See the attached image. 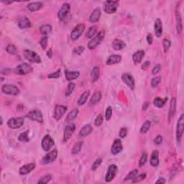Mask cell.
Instances as JSON below:
<instances>
[{
    "instance_id": "cell-37",
    "label": "cell",
    "mask_w": 184,
    "mask_h": 184,
    "mask_svg": "<svg viewBox=\"0 0 184 184\" xmlns=\"http://www.w3.org/2000/svg\"><path fill=\"white\" fill-rule=\"evenodd\" d=\"M83 144V141H79V142L75 143V145L72 148L71 153H72L73 155H77L78 153H79V152H80L81 150V148H82Z\"/></svg>"
},
{
    "instance_id": "cell-15",
    "label": "cell",
    "mask_w": 184,
    "mask_h": 184,
    "mask_svg": "<svg viewBox=\"0 0 184 184\" xmlns=\"http://www.w3.org/2000/svg\"><path fill=\"white\" fill-rule=\"evenodd\" d=\"M117 166L114 164L110 165L108 167L107 174L105 175L106 182H111L112 180L116 176V173H117Z\"/></svg>"
},
{
    "instance_id": "cell-31",
    "label": "cell",
    "mask_w": 184,
    "mask_h": 184,
    "mask_svg": "<svg viewBox=\"0 0 184 184\" xmlns=\"http://www.w3.org/2000/svg\"><path fill=\"white\" fill-rule=\"evenodd\" d=\"M150 165L153 167H157L159 165V153L157 150H154L151 155Z\"/></svg>"
},
{
    "instance_id": "cell-20",
    "label": "cell",
    "mask_w": 184,
    "mask_h": 184,
    "mask_svg": "<svg viewBox=\"0 0 184 184\" xmlns=\"http://www.w3.org/2000/svg\"><path fill=\"white\" fill-rule=\"evenodd\" d=\"M36 165L34 163H29L22 166L19 170V173L20 175H27L35 168Z\"/></svg>"
},
{
    "instance_id": "cell-43",
    "label": "cell",
    "mask_w": 184,
    "mask_h": 184,
    "mask_svg": "<svg viewBox=\"0 0 184 184\" xmlns=\"http://www.w3.org/2000/svg\"><path fill=\"white\" fill-rule=\"evenodd\" d=\"M147 160H148V154L147 153H143L142 155H141V157L139 160V166L140 167H142L145 165V163H147Z\"/></svg>"
},
{
    "instance_id": "cell-64",
    "label": "cell",
    "mask_w": 184,
    "mask_h": 184,
    "mask_svg": "<svg viewBox=\"0 0 184 184\" xmlns=\"http://www.w3.org/2000/svg\"><path fill=\"white\" fill-rule=\"evenodd\" d=\"M2 124H3V118L2 116H1V125H2Z\"/></svg>"
},
{
    "instance_id": "cell-32",
    "label": "cell",
    "mask_w": 184,
    "mask_h": 184,
    "mask_svg": "<svg viewBox=\"0 0 184 184\" xmlns=\"http://www.w3.org/2000/svg\"><path fill=\"white\" fill-rule=\"evenodd\" d=\"M99 75H100V70L98 66H94L92 69L91 72V81L92 82H96L98 81V79H99Z\"/></svg>"
},
{
    "instance_id": "cell-16",
    "label": "cell",
    "mask_w": 184,
    "mask_h": 184,
    "mask_svg": "<svg viewBox=\"0 0 184 184\" xmlns=\"http://www.w3.org/2000/svg\"><path fill=\"white\" fill-rule=\"evenodd\" d=\"M71 10V5L70 4L68 3H64L63 5L61 6V7L59 9V11L58 12V19L62 21L66 17V16L68 15V14L69 13Z\"/></svg>"
},
{
    "instance_id": "cell-1",
    "label": "cell",
    "mask_w": 184,
    "mask_h": 184,
    "mask_svg": "<svg viewBox=\"0 0 184 184\" xmlns=\"http://www.w3.org/2000/svg\"><path fill=\"white\" fill-rule=\"evenodd\" d=\"M104 37H105V32L103 31V30H101V31L98 32L94 38H92L91 40H89V43H88V48L91 50H94V49L97 48L98 46H99V45L101 44V42L103 41Z\"/></svg>"
},
{
    "instance_id": "cell-8",
    "label": "cell",
    "mask_w": 184,
    "mask_h": 184,
    "mask_svg": "<svg viewBox=\"0 0 184 184\" xmlns=\"http://www.w3.org/2000/svg\"><path fill=\"white\" fill-rule=\"evenodd\" d=\"M24 120L23 117H12L7 121V126L11 129H19L23 126Z\"/></svg>"
},
{
    "instance_id": "cell-61",
    "label": "cell",
    "mask_w": 184,
    "mask_h": 184,
    "mask_svg": "<svg viewBox=\"0 0 184 184\" xmlns=\"http://www.w3.org/2000/svg\"><path fill=\"white\" fill-rule=\"evenodd\" d=\"M46 55H47V56H48L49 58H52V56H53V50H52V48H50L48 51H47V52H46Z\"/></svg>"
},
{
    "instance_id": "cell-9",
    "label": "cell",
    "mask_w": 184,
    "mask_h": 184,
    "mask_svg": "<svg viewBox=\"0 0 184 184\" xmlns=\"http://www.w3.org/2000/svg\"><path fill=\"white\" fill-rule=\"evenodd\" d=\"M55 142L53 139L52 138V137L49 134H46L44 136V138H42L41 142V146L42 150L46 152H48L50 150V149L54 146Z\"/></svg>"
},
{
    "instance_id": "cell-48",
    "label": "cell",
    "mask_w": 184,
    "mask_h": 184,
    "mask_svg": "<svg viewBox=\"0 0 184 184\" xmlns=\"http://www.w3.org/2000/svg\"><path fill=\"white\" fill-rule=\"evenodd\" d=\"M48 38L47 36L42 37L40 41V45L41 46L42 50H46L47 46H48Z\"/></svg>"
},
{
    "instance_id": "cell-4",
    "label": "cell",
    "mask_w": 184,
    "mask_h": 184,
    "mask_svg": "<svg viewBox=\"0 0 184 184\" xmlns=\"http://www.w3.org/2000/svg\"><path fill=\"white\" fill-rule=\"evenodd\" d=\"M2 91L5 94L11 96H17L20 93L19 88L13 84H4L2 86Z\"/></svg>"
},
{
    "instance_id": "cell-35",
    "label": "cell",
    "mask_w": 184,
    "mask_h": 184,
    "mask_svg": "<svg viewBox=\"0 0 184 184\" xmlns=\"http://www.w3.org/2000/svg\"><path fill=\"white\" fill-rule=\"evenodd\" d=\"M78 114H79V109H78L77 108L73 109L72 111L67 115L66 118H65V122H68L73 121V120H74L75 118L77 117Z\"/></svg>"
},
{
    "instance_id": "cell-28",
    "label": "cell",
    "mask_w": 184,
    "mask_h": 184,
    "mask_svg": "<svg viewBox=\"0 0 184 184\" xmlns=\"http://www.w3.org/2000/svg\"><path fill=\"white\" fill-rule=\"evenodd\" d=\"M42 6H43V3L41 2H32L28 4L27 8L30 12H34L41 9Z\"/></svg>"
},
{
    "instance_id": "cell-23",
    "label": "cell",
    "mask_w": 184,
    "mask_h": 184,
    "mask_svg": "<svg viewBox=\"0 0 184 184\" xmlns=\"http://www.w3.org/2000/svg\"><path fill=\"white\" fill-rule=\"evenodd\" d=\"M122 61V56L120 55H111L108 57V58L107 59V61H106V64L108 65H114V64H117L121 62Z\"/></svg>"
},
{
    "instance_id": "cell-51",
    "label": "cell",
    "mask_w": 184,
    "mask_h": 184,
    "mask_svg": "<svg viewBox=\"0 0 184 184\" xmlns=\"http://www.w3.org/2000/svg\"><path fill=\"white\" fill-rule=\"evenodd\" d=\"M112 107H108L106 109L105 112V119L107 121H109V120L112 118Z\"/></svg>"
},
{
    "instance_id": "cell-46",
    "label": "cell",
    "mask_w": 184,
    "mask_h": 184,
    "mask_svg": "<svg viewBox=\"0 0 184 184\" xmlns=\"http://www.w3.org/2000/svg\"><path fill=\"white\" fill-rule=\"evenodd\" d=\"M163 46L164 49V52L167 53L171 46V42L168 39H164L163 41Z\"/></svg>"
},
{
    "instance_id": "cell-3",
    "label": "cell",
    "mask_w": 184,
    "mask_h": 184,
    "mask_svg": "<svg viewBox=\"0 0 184 184\" xmlns=\"http://www.w3.org/2000/svg\"><path fill=\"white\" fill-rule=\"evenodd\" d=\"M23 56L26 60L29 62L35 63H41V58L39 56L38 53H36L35 51L30 50L29 49H26L23 52Z\"/></svg>"
},
{
    "instance_id": "cell-10",
    "label": "cell",
    "mask_w": 184,
    "mask_h": 184,
    "mask_svg": "<svg viewBox=\"0 0 184 184\" xmlns=\"http://www.w3.org/2000/svg\"><path fill=\"white\" fill-rule=\"evenodd\" d=\"M122 80L131 90H134L135 87V81L134 77L129 73H123L122 75Z\"/></svg>"
},
{
    "instance_id": "cell-57",
    "label": "cell",
    "mask_w": 184,
    "mask_h": 184,
    "mask_svg": "<svg viewBox=\"0 0 184 184\" xmlns=\"http://www.w3.org/2000/svg\"><path fill=\"white\" fill-rule=\"evenodd\" d=\"M163 141V137L161 135H157L156 138H155V140H154V142L155 145H161L162 144Z\"/></svg>"
},
{
    "instance_id": "cell-40",
    "label": "cell",
    "mask_w": 184,
    "mask_h": 184,
    "mask_svg": "<svg viewBox=\"0 0 184 184\" xmlns=\"http://www.w3.org/2000/svg\"><path fill=\"white\" fill-rule=\"evenodd\" d=\"M138 174H139L138 170L137 169L132 170V171H131L130 172L126 175L125 178H124V181H130V180H133L134 178H136V176Z\"/></svg>"
},
{
    "instance_id": "cell-55",
    "label": "cell",
    "mask_w": 184,
    "mask_h": 184,
    "mask_svg": "<svg viewBox=\"0 0 184 184\" xmlns=\"http://www.w3.org/2000/svg\"><path fill=\"white\" fill-rule=\"evenodd\" d=\"M127 135V129L126 127H122L120 130L119 136L120 138H124Z\"/></svg>"
},
{
    "instance_id": "cell-13",
    "label": "cell",
    "mask_w": 184,
    "mask_h": 184,
    "mask_svg": "<svg viewBox=\"0 0 184 184\" xmlns=\"http://www.w3.org/2000/svg\"><path fill=\"white\" fill-rule=\"evenodd\" d=\"M67 111V107L63 105H56L55 107L54 112H53V117L56 121H59L61 120L63 115L65 114Z\"/></svg>"
},
{
    "instance_id": "cell-52",
    "label": "cell",
    "mask_w": 184,
    "mask_h": 184,
    "mask_svg": "<svg viewBox=\"0 0 184 184\" xmlns=\"http://www.w3.org/2000/svg\"><path fill=\"white\" fill-rule=\"evenodd\" d=\"M103 120H104L103 115H102V114H99L95 120V122H94L95 125L97 127H100L102 124V123H103Z\"/></svg>"
},
{
    "instance_id": "cell-60",
    "label": "cell",
    "mask_w": 184,
    "mask_h": 184,
    "mask_svg": "<svg viewBox=\"0 0 184 184\" xmlns=\"http://www.w3.org/2000/svg\"><path fill=\"white\" fill-rule=\"evenodd\" d=\"M149 105H150V104H149V102H148V101L145 102V103L143 104L142 108L143 111H146V110L148 109V107H149Z\"/></svg>"
},
{
    "instance_id": "cell-30",
    "label": "cell",
    "mask_w": 184,
    "mask_h": 184,
    "mask_svg": "<svg viewBox=\"0 0 184 184\" xmlns=\"http://www.w3.org/2000/svg\"><path fill=\"white\" fill-rule=\"evenodd\" d=\"M101 99V93L100 91H95L94 94L92 95L89 101V105L94 106L99 103Z\"/></svg>"
},
{
    "instance_id": "cell-11",
    "label": "cell",
    "mask_w": 184,
    "mask_h": 184,
    "mask_svg": "<svg viewBox=\"0 0 184 184\" xmlns=\"http://www.w3.org/2000/svg\"><path fill=\"white\" fill-rule=\"evenodd\" d=\"M183 127H184V114H182L180 116L179 119L178 120V122H177L176 140L178 142H180L182 136H183Z\"/></svg>"
},
{
    "instance_id": "cell-58",
    "label": "cell",
    "mask_w": 184,
    "mask_h": 184,
    "mask_svg": "<svg viewBox=\"0 0 184 184\" xmlns=\"http://www.w3.org/2000/svg\"><path fill=\"white\" fill-rule=\"evenodd\" d=\"M146 40H147V42H148V45H152L153 44V36L152 34H148V35H147V38H146Z\"/></svg>"
},
{
    "instance_id": "cell-53",
    "label": "cell",
    "mask_w": 184,
    "mask_h": 184,
    "mask_svg": "<svg viewBox=\"0 0 184 184\" xmlns=\"http://www.w3.org/2000/svg\"><path fill=\"white\" fill-rule=\"evenodd\" d=\"M147 176L146 173H142V174H140V175H138L136 176V178H134L132 180V182L133 183H137V182H140L144 180L145 178Z\"/></svg>"
},
{
    "instance_id": "cell-5",
    "label": "cell",
    "mask_w": 184,
    "mask_h": 184,
    "mask_svg": "<svg viewBox=\"0 0 184 184\" xmlns=\"http://www.w3.org/2000/svg\"><path fill=\"white\" fill-rule=\"evenodd\" d=\"M119 4V1H106L104 4V11L107 14L115 13Z\"/></svg>"
},
{
    "instance_id": "cell-21",
    "label": "cell",
    "mask_w": 184,
    "mask_h": 184,
    "mask_svg": "<svg viewBox=\"0 0 184 184\" xmlns=\"http://www.w3.org/2000/svg\"><path fill=\"white\" fill-rule=\"evenodd\" d=\"M101 9L99 8H96V9L93 10V12H91V15L89 16V22H92V23H95V22H99L100 17H101Z\"/></svg>"
},
{
    "instance_id": "cell-25",
    "label": "cell",
    "mask_w": 184,
    "mask_h": 184,
    "mask_svg": "<svg viewBox=\"0 0 184 184\" xmlns=\"http://www.w3.org/2000/svg\"><path fill=\"white\" fill-rule=\"evenodd\" d=\"M80 75V72L79 71H71L66 70L65 71V79L68 81H71L75 80Z\"/></svg>"
},
{
    "instance_id": "cell-24",
    "label": "cell",
    "mask_w": 184,
    "mask_h": 184,
    "mask_svg": "<svg viewBox=\"0 0 184 184\" xmlns=\"http://www.w3.org/2000/svg\"><path fill=\"white\" fill-rule=\"evenodd\" d=\"M145 55V53L142 50H138L134 53L133 56H132V61H133L134 64L137 65L139 64V63H141L143 58H144Z\"/></svg>"
},
{
    "instance_id": "cell-56",
    "label": "cell",
    "mask_w": 184,
    "mask_h": 184,
    "mask_svg": "<svg viewBox=\"0 0 184 184\" xmlns=\"http://www.w3.org/2000/svg\"><path fill=\"white\" fill-rule=\"evenodd\" d=\"M161 70V65L160 64H157L155 65L154 67H153V68L152 69V74L153 75H157V73L160 72Z\"/></svg>"
},
{
    "instance_id": "cell-63",
    "label": "cell",
    "mask_w": 184,
    "mask_h": 184,
    "mask_svg": "<svg viewBox=\"0 0 184 184\" xmlns=\"http://www.w3.org/2000/svg\"><path fill=\"white\" fill-rule=\"evenodd\" d=\"M3 3H5V4H12V2H3Z\"/></svg>"
},
{
    "instance_id": "cell-45",
    "label": "cell",
    "mask_w": 184,
    "mask_h": 184,
    "mask_svg": "<svg viewBox=\"0 0 184 184\" xmlns=\"http://www.w3.org/2000/svg\"><path fill=\"white\" fill-rule=\"evenodd\" d=\"M161 82V77L160 76H155L151 80V86L153 88H156L157 86L160 84Z\"/></svg>"
},
{
    "instance_id": "cell-18",
    "label": "cell",
    "mask_w": 184,
    "mask_h": 184,
    "mask_svg": "<svg viewBox=\"0 0 184 184\" xmlns=\"http://www.w3.org/2000/svg\"><path fill=\"white\" fill-rule=\"evenodd\" d=\"M17 25L20 29L24 30V29H27V28H31L32 23L29 18H28L26 16H23V17H20V19L18 20Z\"/></svg>"
},
{
    "instance_id": "cell-14",
    "label": "cell",
    "mask_w": 184,
    "mask_h": 184,
    "mask_svg": "<svg viewBox=\"0 0 184 184\" xmlns=\"http://www.w3.org/2000/svg\"><path fill=\"white\" fill-rule=\"evenodd\" d=\"M75 130V125L74 124H70L65 126L64 129V132H63V142H66L69 139L71 138L73 132Z\"/></svg>"
},
{
    "instance_id": "cell-42",
    "label": "cell",
    "mask_w": 184,
    "mask_h": 184,
    "mask_svg": "<svg viewBox=\"0 0 184 184\" xmlns=\"http://www.w3.org/2000/svg\"><path fill=\"white\" fill-rule=\"evenodd\" d=\"M6 50H7L8 53L11 55H15L17 53V49L15 45L9 44L7 46V48H6Z\"/></svg>"
},
{
    "instance_id": "cell-22",
    "label": "cell",
    "mask_w": 184,
    "mask_h": 184,
    "mask_svg": "<svg viewBox=\"0 0 184 184\" xmlns=\"http://www.w3.org/2000/svg\"><path fill=\"white\" fill-rule=\"evenodd\" d=\"M154 30H155V35H156L157 38H160L163 35V24H162V21H161L160 19H157L155 21V24H154Z\"/></svg>"
},
{
    "instance_id": "cell-34",
    "label": "cell",
    "mask_w": 184,
    "mask_h": 184,
    "mask_svg": "<svg viewBox=\"0 0 184 184\" xmlns=\"http://www.w3.org/2000/svg\"><path fill=\"white\" fill-rule=\"evenodd\" d=\"M52 29L53 28L50 24H42L41 27L40 28V32L42 35L47 36L48 35L51 33Z\"/></svg>"
},
{
    "instance_id": "cell-33",
    "label": "cell",
    "mask_w": 184,
    "mask_h": 184,
    "mask_svg": "<svg viewBox=\"0 0 184 184\" xmlns=\"http://www.w3.org/2000/svg\"><path fill=\"white\" fill-rule=\"evenodd\" d=\"M167 101V97H165L164 99H161L160 97H156L153 100V104H154L155 107L157 108H162L166 104Z\"/></svg>"
},
{
    "instance_id": "cell-62",
    "label": "cell",
    "mask_w": 184,
    "mask_h": 184,
    "mask_svg": "<svg viewBox=\"0 0 184 184\" xmlns=\"http://www.w3.org/2000/svg\"><path fill=\"white\" fill-rule=\"evenodd\" d=\"M165 182H166V181H165V179L164 178H159L158 180H157V181H156V182H155V183H161V184H163V183H165Z\"/></svg>"
},
{
    "instance_id": "cell-7",
    "label": "cell",
    "mask_w": 184,
    "mask_h": 184,
    "mask_svg": "<svg viewBox=\"0 0 184 184\" xmlns=\"http://www.w3.org/2000/svg\"><path fill=\"white\" fill-rule=\"evenodd\" d=\"M85 30V24L83 23L77 24L75 27L73 28L71 33V39L73 41H76V40L81 36L83 32Z\"/></svg>"
},
{
    "instance_id": "cell-2",
    "label": "cell",
    "mask_w": 184,
    "mask_h": 184,
    "mask_svg": "<svg viewBox=\"0 0 184 184\" xmlns=\"http://www.w3.org/2000/svg\"><path fill=\"white\" fill-rule=\"evenodd\" d=\"M33 71L32 65L28 63H22L18 65L15 69V73L19 75H24L29 74Z\"/></svg>"
},
{
    "instance_id": "cell-41",
    "label": "cell",
    "mask_w": 184,
    "mask_h": 184,
    "mask_svg": "<svg viewBox=\"0 0 184 184\" xmlns=\"http://www.w3.org/2000/svg\"><path fill=\"white\" fill-rule=\"evenodd\" d=\"M150 125L151 123L149 120H147L142 124V127L140 128V133L141 134H146L147 132H148V130H150Z\"/></svg>"
},
{
    "instance_id": "cell-39",
    "label": "cell",
    "mask_w": 184,
    "mask_h": 184,
    "mask_svg": "<svg viewBox=\"0 0 184 184\" xmlns=\"http://www.w3.org/2000/svg\"><path fill=\"white\" fill-rule=\"evenodd\" d=\"M28 134H29V131L28 130L24 131V132H22V133L20 134L19 137H18V140L22 142H28L30 140Z\"/></svg>"
},
{
    "instance_id": "cell-54",
    "label": "cell",
    "mask_w": 184,
    "mask_h": 184,
    "mask_svg": "<svg viewBox=\"0 0 184 184\" xmlns=\"http://www.w3.org/2000/svg\"><path fill=\"white\" fill-rule=\"evenodd\" d=\"M61 71L60 69H58V71H56V72L48 74V79H58V78L61 76Z\"/></svg>"
},
{
    "instance_id": "cell-36",
    "label": "cell",
    "mask_w": 184,
    "mask_h": 184,
    "mask_svg": "<svg viewBox=\"0 0 184 184\" xmlns=\"http://www.w3.org/2000/svg\"><path fill=\"white\" fill-rule=\"evenodd\" d=\"M89 95H90L89 91H86L83 92L82 94H81L80 98L79 99V100H78V104H79V106L83 105V104L86 102L88 98L89 97Z\"/></svg>"
},
{
    "instance_id": "cell-50",
    "label": "cell",
    "mask_w": 184,
    "mask_h": 184,
    "mask_svg": "<svg viewBox=\"0 0 184 184\" xmlns=\"http://www.w3.org/2000/svg\"><path fill=\"white\" fill-rule=\"evenodd\" d=\"M84 50H85L84 47H83V46H79L73 49V52L74 54H76V55H79V56H80V55L83 53V52L84 51Z\"/></svg>"
},
{
    "instance_id": "cell-26",
    "label": "cell",
    "mask_w": 184,
    "mask_h": 184,
    "mask_svg": "<svg viewBox=\"0 0 184 184\" xmlns=\"http://www.w3.org/2000/svg\"><path fill=\"white\" fill-rule=\"evenodd\" d=\"M175 20H176V31L178 34H181L183 31V24H182V18L178 10L175 12Z\"/></svg>"
},
{
    "instance_id": "cell-29",
    "label": "cell",
    "mask_w": 184,
    "mask_h": 184,
    "mask_svg": "<svg viewBox=\"0 0 184 184\" xmlns=\"http://www.w3.org/2000/svg\"><path fill=\"white\" fill-rule=\"evenodd\" d=\"M92 131H93V127L91 124H86L79 131V135L82 138H84V137L89 135L92 132Z\"/></svg>"
},
{
    "instance_id": "cell-12",
    "label": "cell",
    "mask_w": 184,
    "mask_h": 184,
    "mask_svg": "<svg viewBox=\"0 0 184 184\" xmlns=\"http://www.w3.org/2000/svg\"><path fill=\"white\" fill-rule=\"evenodd\" d=\"M57 157H58V150L56 149H54L52 151H50L48 153L42 157L41 162L42 164H49V163L54 162L56 160Z\"/></svg>"
},
{
    "instance_id": "cell-49",
    "label": "cell",
    "mask_w": 184,
    "mask_h": 184,
    "mask_svg": "<svg viewBox=\"0 0 184 184\" xmlns=\"http://www.w3.org/2000/svg\"><path fill=\"white\" fill-rule=\"evenodd\" d=\"M102 163V159L101 158V157H99V158H97V160H96L94 162L93 164H92L91 165V171H96L98 167H99L100 165H101Z\"/></svg>"
},
{
    "instance_id": "cell-59",
    "label": "cell",
    "mask_w": 184,
    "mask_h": 184,
    "mask_svg": "<svg viewBox=\"0 0 184 184\" xmlns=\"http://www.w3.org/2000/svg\"><path fill=\"white\" fill-rule=\"evenodd\" d=\"M150 61H145V62H144V63H143V64L142 65V66H141V68H142L143 71H145L148 68V67L150 66Z\"/></svg>"
},
{
    "instance_id": "cell-27",
    "label": "cell",
    "mask_w": 184,
    "mask_h": 184,
    "mask_svg": "<svg viewBox=\"0 0 184 184\" xmlns=\"http://www.w3.org/2000/svg\"><path fill=\"white\" fill-rule=\"evenodd\" d=\"M112 48L115 50H121L126 47V43L123 40H119V39H115L112 43Z\"/></svg>"
},
{
    "instance_id": "cell-47",
    "label": "cell",
    "mask_w": 184,
    "mask_h": 184,
    "mask_svg": "<svg viewBox=\"0 0 184 184\" xmlns=\"http://www.w3.org/2000/svg\"><path fill=\"white\" fill-rule=\"evenodd\" d=\"M52 179V176L50 175H46L42 176L41 178H40V180L38 181V183H48L51 181Z\"/></svg>"
},
{
    "instance_id": "cell-38",
    "label": "cell",
    "mask_w": 184,
    "mask_h": 184,
    "mask_svg": "<svg viewBox=\"0 0 184 184\" xmlns=\"http://www.w3.org/2000/svg\"><path fill=\"white\" fill-rule=\"evenodd\" d=\"M97 29H98L97 27L95 25H93L91 26V27H90L89 30H88L86 35V38L89 39H91L92 38H94V37L95 36V35L97 34Z\"/></svg>"
},
{
    "instance_id": "cell-6",
    "label": "cell",
    "mask_w": 184,
    "mask_h": 184,
    "mask_svg": "<svg viewBox=\"0 0 184 184\" xmlns=\"http://www.w3.org/2000/svg\"><path fill=\"white\" fill-rule=\"evenodd\" d=\"M26 117L32 120V121L42 123L43 122V116L41 111L38 109H34L30 111L29 113L26 114Z\"/></svg>"
},
{
    "instance_id": "cell-17",
    "label": "cell",
    "mask_w": 184,
    "mask_h": 184,
    "mask_svg": "<svg viewBox=\"0 0 184 184\" xmlns=\"http://www.w3.org/2000/svg\"><path fill=\"white\" fill-rule=\"evenodd\" d=\"M122 150H123V146H122L121 140H120V139H116V140L114 141L111 148L112 154L114 155H116L117 154H119L120 153H121Z\"/></svg>"
},
{
    "instance_id": "cell-44",
    "label": "cell",
    "mask_w": 184,
    "mask_h": 184,
    "mask_svg": "<svg viewBox=\"0 0 184 184\" xmlns=\"http://www.w3.org/2000/svg\"><path fill=\"white\" fill-rule=\"evenodd\" d=\"M75 84L74 83L71 82L69 83L68 87H67L66 91H65V96H66V97H69V96L73 93V90L75 89Z\"/></svg>"
},
{
    "instance_id": "cell-19",
    "label": "cell",
    "mask_w": 184,
    "mask_h": 184,
    "mask_svg": "<svg viewBox=\"0 0 184 184\" xmlns=\"http://www.w3.org/2000/svg\"><path fill=\"white\" fill-rule=\"evenodd\" d=\"M176 106H177V101L175 97H173L171 99V104H170V107H169V112H168V122H171V120L173 117H174L175 112H176Z\"/></svg>"
}]
</instances>
